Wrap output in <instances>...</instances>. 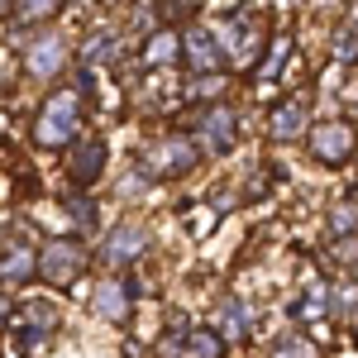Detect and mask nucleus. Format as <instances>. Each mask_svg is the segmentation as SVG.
<instances>
[{
    "mask_svg": "<svg viewBox=\"0 0 358 358\" xmlns=\"http://www.w3.org/2000/svg\"><path fill=\"white\" fill-rule=\"evenodd\" d=\"M177 53H182V38L167 34V29H158V34L148 38V48H143V67H163V62H172Z\"/></svg>",
    "mask_w": 358,
    "mask_h": 358,
    "instance_id": "4468645a",
    "label": "nucleus"
},
{
    "mask_svg": "<svg viewBox=\"0 0 358 358\" xmlns=\"http://www.w3.org/2000/svg\"><path fill=\"white\" fill-rule=\"evenodd\" d=\"M62 206H67V215H72V220L82 224V229H96V206H91L86 196H67Z\"/></svg>",
    "mask_w": 358,
    "mask_h": 358,
    "instance_id": "412c9836",
    "label": "nucleus"
},
{
    "mask_svg": "<svg viewBox=\"0 0 358 358\" xmlns=\"http://www.w3.org/2000/svg\"><path fill=\"white\" fill-rule=\"evenodd\" d=\"M282 57H287V38H277V43H273V53H268V62L258 67V77H253V82H273L277 67H282Z\"/></svg>",
    "mask_w": 358,
    "mask_h": 358,
    "instance_id": "393cba45",
    "label": "nucleus"
},
{
    "mask_svg": "<svg viewBox=\"0 0 358 358\" xmlns=\"http://www.w3.org/2000/svg\"><path fill=\"white\" fill-rule=\"evenodd\" d=\"M196 158H201V148H196L192 138L172 134V138H158L153 148H143V158H138V167L148 172V177H187L196 167Z\"/></svg>",
    "mask_w": 358,
    "mask_h": 358,
    "instance_id": "f03ea898",
    "label": "nucleus"
},
{
    "mask_svg": "<svg viewBox=\"0 0 358 358\" xmlns=\"http://www.w3.org/2000/svg\"><path fill=\"white\" fill-rule=\"evenodd\" d=\"M220 334L229 339V344H239L248 334V306L244 301H224L220 306Z\"/></svg>",
    "mask_w": 358,
    "mask_h": 358,
    "instance_id": "2eb2a0df",
    "label": "nucleus"
},
{
    "mask_svg": "<svg viewBox=\"0 0 358 358\" xmlns=\"http://www.w3.org/2000/svg\"><path fill=\"white\" fill-rule=\"evenodd\" d=\"M187 354H192V358H220V354H224V334L196 330L192 339H187Z\"/></svg>",
    "mask_w": 358,
    "mask_h": 358,
    "instance_id": "a211bd4d",
    "label": "nucleus"
},
{
    "mask_svg": "<svg viewBox=\"0 0 358 358\" xmlns=\"http://www.w3.org/2000/svg\"><path fill=\"white\" fill-rule=\"evenodd\" d=\"M234 134H239V120H234V110H224V106H206L201 110V120H196V134L192 143L201 148V153H229L234 148Z\"/></svg>",
    "mask_w": 358,
    "mask_h": 358,
    "instance_id": "20e7f679",
    "label": "nucleus"
},
{
    "mask_svg": "<svg viewBox=\"0 0 358 358\" xmlns=\"http://www.w3.org/2000/svg\"><path fill=\"white\" fill-rule=\"evenodd\" d=\"M96 310L106 315V320H115V325H124L129 320V287L124 282H101V292H96Z\"/></svg>",
    "mask_w": 358,
    "mask_h": 358,
    "instance_id": "f8f14e48",
    "label": "nucleus"
},
{
    "mask_svg": "<svg viewBox=\"0 0 358 358\" xmlns=\"http://www.w3.org/2000/svg\"><path fill=\"white\" fill-rule=\"evenodd\" d=\"M138 182H148V172H143V167H134V172L120 182V196H124V201H134V196H138Z\"/></svg>",
    "mask_w": 358,
    "mask_h": 358,
    "instance_id": "cd10ccee",
    "label": "nucleus"
},
{
    "mask_svg": "<svg viewBox=\"0 0 358 358\" xmlns=\"http://www.w3.org/2000/svg\"><path fill=\"white\" fill-rule=\"evenodd\" d=\"M5 320H10V306H5V301H0V325H5Z\"/></svg>",
    "mask_w": 358,
    "mask_h": 358,
    "instance_id": "c756f323",
    "label": "nucleus"
},
{
    "mask_svg": "<svg viewBox=\"0 0 358 358\" xmlns=\"http://www.w3.org/2000/svg\"><path fill=\"white\" fill-rule=\"evenodd\" d=\"M334 57H339V62H354V57H358V29L354 24L334 34Z\"/></svg>",
    "mask_w": 358,
    "mask_h": 358,
    "instance_id": "5701e85b",
    "label": "nucleus"
},
{
    "mask_svg": "<svg viewBox=\"0 0 358 358\" xmlns=\"http://www.w3.org/2000/svg\"><path fill=\"white\" fill-rule=\"evenodd\" d=\"M77 129H82V96L77 91H53L48 106L34 120V138L43 148H67L77 138Z\"/></svg>",
    "mask_w": 358,
    "mask_h": 358,
    "instance_id": "f257e3e1",
    "label": "nucleus"
},
{
    "mask_svg": "<svg viewBox=\"0 0 358 358\" xmlns=\"http://www.w3.org/2000/svg\"><path fill=\"white\" fill-rule=\"evenodd\" d=\"M182 354H187V339H177V334H167L158 344V358H182Z\"/></svg>",
    "mask_w": 358,
    "mask_h": 358,
    "instance_id": "c85d7f7f",
    "label": "nucleus"
},
{
    "mask_svg": "<svg viewBox=\"0 0 358 358\" xmlns=\"http://www.w3.org/2000/svg\"><path fill=\"white\" fill-rule=\"evenodd\" d=\"M330 234H334V239L358 234V206H354V201H339V206L330 210Z\"/></svg>",
    "mask_w": 358,
    "mask_h": 358,
    "instance_id": "f3484780",
    "label": "nucleus"
},
{
    "mask_svg": "<svg viewBox=\"0 0 358 358\" xmlns=\"http://www.w3.org/2000/svg\"><path fill=\"white\" fill-rule=\"evenodd\" d=\"M143 248H148V229L134 220L115 224L110 239H106V263L110 268H124V263H134V258H143Z\"/></svg>",
    "mask_w": 358,
    "mask_h": 358,
    "instance_id": "6e6552de",
    "label": "nucleus"
},
{
    "mask_svg": "<svg viewBox=\"0 0 358 358\" xmlns=\"http://www.w3.org/2000/svg\"><path fill=\"white\" fill-rule=\"evenodd\" d=\"M82 273H86V248L77 239H53L38 253V277L48 287H72Z\"/></svg>",
    "mask_w": 358,
    "mask_h": 358,
    "instance_id": "7ed1b4c3",
    "label": "nucleus"
},
{
    "mask_svg": "<svg viewBox=\"0 0 358 358\" xmlns=\"http://www.w3.org/2000/svg\"><path fill=\"white\" fill-rule=\"evenodd\" d=\"M57 10H62V0H15V15L24 24H43V20H53Z\"/></svg>",
    "mask_w": 358,
    "mask_h": 358,
    "instance_id": "dca6fc26",
    "label": "nucleus"
},
{
    "mask_svg": "<svg viewBox=\"0 0 358 358\" xmlns=\"http://www.w3.org/2000/svg\"><path fill=\"white\" fill-rule=\"evenodd\" d=\"M196 77H201V82H192V96H201V101H206V96H220L224 77H215V72H196Z\"/></svg>",
    "mask_w": 358,
    "mask_h": 358,
    "instance_id": "a878e982",
    "label": "nucleus"
},
{
    "mask_svg": "<svg viewBox=\"0 0 358 358\" xmlns=\"http://www.w3.org/2000/svg\"><path fill=\"white\" fill-rule=\"evenodd\" d=\"M115 57H120V34H115V29L86 34V43H82V62L86 67H101V62H115Z\"/></svg>",
    "mask_w": 358,
    "mask_h": 358,
    "instance_id": "ddd939ff",
    "label": "nucleus"
},
{
    "mask_svg": "<svg viewBox=\"0 0 358 358\" xmlns=\"http://www.w3.org/2000/svg\"><path fill=\"white\" fill-rule=\"evenodd\" d=\"M15 349H20V354H38V349H43V330L24 325V330H20V339H15Z\"/></svg>",
    "mask_w": 358,
    "mask_h": 358,
    "instance_id": "bb28decb",
    "label": "nucleus"
},
{
    "mask_svg": "<svg viewBox=\"0 0 358 358\" xmlns=\"http://www.w3.org/2000/svg\"><path fill=\"white\" fill-rule=\"evenodd\" d=\"M273 358H315V349H310V339L292 334V339H282V344L273 349Z\"/></svg>",
    "mask_w": 358,
    "mask_h": 358,
    "instance_id": "b1692460",
    "label": "nucleus"
},
{
    "mask_svg": "<svg viewBox=\"0 0 358 358\" xmlns=\"http://www.w3.org/2000/svg\"><path fill=\"white\" fill-rule=\"evenodd\" d=\"M196 10H201V0H158V15L172 20V24H177V20H192Z\"/></svg>",
    "mask_w": 358,
    "mask_h": 358,
    "instance_id": "4be33fe9",
    "label": "nucleus"
},
{
    "mask_svg": "<svg viewBox=\"0 0 358 358\" xmlns=\"http://www.w3.org/2000/svg\"><path fill=\"white\" fill-rule=\"evenodd\" d=\"M24 315H29V325H34V330H43V334H48V330L57 325V310H53V301H29V310H24Z\"/></svg>",
    "mask_w": 358,
    "mask_h": 358,
    "instance_id": "aec40b11",
    "label": "nucleus"
},
{
    "mask_svg": "<svg viewBox=\"0 0 358 358\" xmlns=\"http://www.w3.org/2000/svg\"><path fill=\"white\" fill-rule=\"evenodd\" d=\"M325 301H330V287H310V296H306L301 306H292V315L315 320V315H325Z\"/></svg>",
    "mask_w": 358,
    "mask_h": 358,
    "instance_id": "6ab92c4d",
    "label": "nucleus"
},
{
    "mask_svg": "<svg viewBox=\"0 0 358 358\" xmlns=\"http://www.w3.org/2000/svg\"><path fill=\"white\" fill-rule=\"evenodd\" d=\"M101 172H106V143H101V138H82V143L67 153V177H72L77 187H91Z\"/></svg>",
    "mask_w": 358,
    "mask_h": 358,
    "instance_id": "1a4fd4ad",
    "label": "nucleus"
},
{
    "mask_svg": "<svg viewBox=\"0 0 358 358\" xmlns=\"http://www.w3.org/2000/svg\"><path fill=\"white\" fill-rule=\"evenodd\" d=\"M306 115H310V101H306V96H287V101L273 110V134L277 138H296L306 129Z\"/></svg>",
    "mask_w": 358,
    "mask_h": 358,
    "instance_id": "9b49d317",
    "label": "nucleus"
},
{
    "mask_svg": "<svg viewBox=\"0 0 358 358\" xmlns=\"http://www.w3.org/2000/svg\"><path fill=\"white\" fill-rule=\"evenodd\" d=\"M182 53H187V62L196 72H220L224 67V43H220V34H210V29H187L182 34Z\"/></svg>",
    "mask_w": 358,
    "mask_h": 358,
    "instance_id": "423d86ee",
    "label": "nucleus"
},
{
    "mask_svg": "<svg viewBox=\"0 0 358 358\" xmlns=\"http://www.w3.org/2000/svg\"><path fill=\"white\" fill-rule=\"evenodd\" d=\"M29 77H38V82H48L57 77L62 67H67V38H57V34H43V38H34L29 43Z\"/></svg>",
    "mask_w": 358,
    "mask_h": 358,
    "instance_id": "0eeeda50",
    "label": "nucleus"
},
{
    "mask_svg": "<svg viewBox=\"0 0 358 358\" xmlns=\"http://www.w3.org/2000/svg\"><path fill=\"white\" fill-rule=\"evenodd\" d=\"M10 5H15V0H0V15H5V10H10Z\"/></svg>",
    "mask_w": 358,
    "mask_h": 358,
    "instance_id": "7c9ffc66",
    "label": "nucleus"
},
{
    "mask_svg": "<svg viewBox=\"0 0 358 358\" xmlns=\"http://www.w3.org/2000/svg\"><path fill=\"white\" fill-rule=\"evenodd\" d=\"M354 282H358V263H354Z\"/></svg>",
    "mask_w": 358,
    "mask_h": 358,
    "instance_id": "2f4dec72",
    "label": "nucleus"
},
{
    "mask_svg": "<svg viewBox=\"0 0 358 358\" xmlns=\"http://www.w3.org/2000/svg\"><path fill=\"white\" fill-rule=\"evenodd\" d=\"M354 124H344V120H320L315 129H310V153L320 158V163H349L354 158Z\"/></svg>",
    "mask_w": 358,
    "mask_h": 358,
    "instance_id": "39448f33",
    "label": "nucleus"
},
{
    "mask_svg": "<svg viewBox=\"0 0 358 358\" xmlns=\"http://www.w3.org/2000/svg\"><path fill=\"white\" fill-rule=\"evenodd\" d=\"M29 277H38V253L29 244H15L0 253V282L5 287H24Z\"/></svg>",
    "mask_w": 358,
    "mask_h": 358,
    "instance_id": "9d476101",
    "label": "nucleus"
}]
</instances>
